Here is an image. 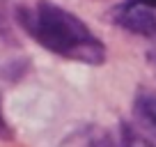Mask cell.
<instances>
[{
  "label": "cell",
  "mask_w": 156,
  "mask_h": 147,
  "mask_svg": "<svg viewBox=\"0 0 156 147\" xmlns=\"http://www.w3.org/2000/svg\"><path fill=\"white\" fill-rule=\"evenodd\" d=\"M16 16L25 32L51 53L87 64H101L106 60V46L87 25L51 0H39L34 7H19Z\"/></svg>",
  "instance_id": "obj_1"
},
{
  "label": "cell",
  "mask_w": 156,
  "mask_h": 147,
  "mask_svg": "<svg viewBox=\"0 0 156 147\" xmlns=\"http://www.w3.org/2000/svg\"><path fill=\"white\" fill-rule=\"evenodd\" d=\"M112 21L117 25H122L124 30L133 34H140V37H156V14L149 7L140 5L136 0L126 2V5H119L112 14Z\"/></svg>",
  "instance_id": "obj_2"
},
{
  "label": "cell",
  "mask_w": 156,
  "mask_h": 147,
  "mask_svg": "<svg viewBox=\"0 0 156 147\" xmlns=\"http://www.w3.org/2000/svg\"><path fill=\"white\" fill-rule=\"evenodd\" d=\"M60 147H119V140H115V136L108 129L87 124L71 131L60 142Z\"/></svg>",
  "instance_id": "obj_3"
},
{
  "label": "cell",
  "mask_w": 156,
  "mask_h": 147,
  "mask_svg": "<svg viewBox=\"0 0 156 147\" xmlns=\"http://www.w3.org/2000/svg\"><path fill=\"white\" fill-rule=\"evenodd\" d=\"M133 115L138 124L156 140V94L154 92H140L133 101Z\"/></svg>",
  "instance_id": "obj_4"
},
{
  "label": "cell",
  "mask_w": 156,
  "mask_h": 147,
  "mask_svg": "<svg viewBox=\"0 0 156 147\" xmlns=\"http://www.w3.org/2000/svg\"><path fill=\"white\" fill-rule=\"evenodd\" d=\"M119 147H151V142L145 133H140L136 127L124 122L119 127Z\"/></svg>",
  "instance_id": "obj_5"
},
{
  "label": "cell",
  "mask_w": 156,
  "mask_h": 147,
  "mask_svg": "<svg viewBox=\"0 0 156 147\" xmlns=\"http://www.w3.org/2000/svg\"><path fill=\"white\" fill-rule=\"evenodd\" d=\"M0 37L7 41H14V32H12V25H9V16H7V2L0 0Z\"/></svg>",
  "instance_id": "obj_6"
},
{
  "label": "cell",
  "mask_w": 156,
  "mask_h": 147,
  "mask_svg": "<svg viewBox=\"0 0 156 147\" xmlns=\"http://www.w3.org/2000/svg\"><path fill=\"white\" fill-rule=\"evenodd\" d=\"M0 138H12V129L2 117V110H0Z\"/></svg>",
  "instance_id": "obj_7"
}]
</instances>
